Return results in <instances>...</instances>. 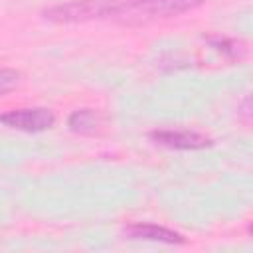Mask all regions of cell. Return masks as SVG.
<instances>
[{
    "mask_svg": "<svg viewBox=\"0 0 253 253\" xmlns=\"http://www.w3.org/2000/svg\"><path fill=\"white\" fill-rule=\"evenodd\" d=\"M202 0H117L113 18L125 24H146L194 10Z\"/></svg>",
    "mask_w": 253,
    "mask_h": 253,
    "instance_id": "obj_1",
    "label": "cell"
},
{
    "mask_svg": "<svg viewBox=\"0 0 253 253\" xmlns=\"http://www.w3.org/2000/svg\"><path fill=\"white\" fill-rule=\"evenodd\" d=\"M117 0H73L43 10V16L51 22H85L97 18H113Z\"/></svg>",
    "mask_w": 253,
    "mask_h": 253,
    "instance_id": "obj_2",
    "label": "cell"
},
{
    "mask_svg": "<svg viewBox=\"0 0 253 253\" xmlns=\"http://www.w3.org/2000/svg\"><path fill=\"white\" fill-rule=\"evenodd\" d=\"M0 123L16 128V130H26V132H40L47 130L55 123L53 111L45 107H32V109H12L0 115Z\"/></svg>",
    "mask_w": 253,
    "mask_h": 253,
    "instance_id": "obj_3",
    "label": "cell"
},
{
    "mask_svg": "<svg viewBox=\"0 0 253 253\" xmlns=\"http://www.w3.org/2000/svg\"><path fill=\"white\" fill-rule=\"evenodd\" d=\"M150 138L156 144L168 146V148H176V150H200L211 144V140L200 132L194 130H154L150 132Z\"/></svg>",
    "mask_w": 253,
    "mask_h": 253,
    "instance_id": "obj_4",
    "label": "cell"
},
{
    "mask_svg": "<svg viewBox=\"0 0 253 253\" xmlns=\"http://www.w3.org/2000/svg\"><path fill=\"white\" fill-rule=\"evenodd\" d=\"M125 235L130 239H146V241H160V243H184V237L168 227L156 223H132L125 227Z\"/></svg>",
    "mask_w": 253,
    "mask_h": 253,
    "instance_id": "obj_5",
    "label": "cell"
},
{
    "mask_svg": "<svg viewBox=\"0 0 253 253\" xmlns=\"http://www.w3.org/2000/svg\"><path fill=\"white\" fill-rule=\"evenodd\" d=\"M101 123H103V117L95 109H79V111H73L69 115V119H67V126L73 132H79V134H93L95 130H99Z\"/></svg>",
    "mask_w": 253,
    "mask_h": 253,
    "instance_id": "obj_6",
    "label": "cell"
},
{
    "mask_svg": "<svg viewBox=\"0 0 253 253\" xmlns=\"http://www.w3.org/2000/svg\"><path fill=\"white\" fill-rule=\"evenodd\" d=\"M20 81V73L16 69H8V67H0V97L10 93L12 89H16Z\"/></svg>",
    "mask_w": 253,
    "mask_h": 253,
    "instance_id": "obj_7",
    "label": "cell"
}]
</instances>
